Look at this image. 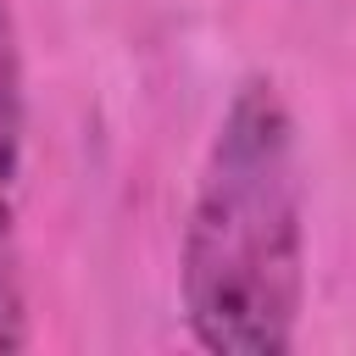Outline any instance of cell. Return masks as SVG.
Returning <instances> with one entry per match:
<instances>
[{"instance_id": "2", "label": "cell", "mask_w": 356, "mask_h": 356, "mask_svg": "<svg viewBox=\"0 0 356 356\" xmlns=\"http://www.w3.org/2000/svg\"><path fill=\"white\" fill-rule=\"evenodd\" d=\"M22 167H28V67L11 0H0V350L28 345L22 289Z\"/></svg>"}, {"instance_id": "1", "label": "cell", "mask_w": 356, "mask_h": 356, "mask_svg": "<svg viewBox=\"0 0 356 356\" xmlns=\"http://www.w3.org/2000/svg\"><path fill=\"white\" fill-rule=\"evenodd\" d=\"M184 328L211 356H289L306 312V178L284 89L239 78L178 239Z\"/></svg>"}]
</instances>
